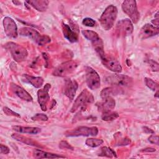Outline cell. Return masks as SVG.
Here are the masks:
<instances>
[{"instance_id":"7c38bea8","label":"cell","mask_w":159,"mask_h":159,"mask_svg":"<svg viewBox=\"0 0 159 159\" xmlns=\"http://www.w3.org/2000/svg\"><path fill=\"white\" fill-rule=\"evenodd\" d=\"M5 34L10 38L15 39L18 35L17 27L15 21L9 17H5L2 20Z\"/></svg>"},{"instance_id":"8fae6325","label":"cell","mask_w":159,"mask_h":159,"mask_svg":"<svg viewBox=\"0 0 159 159\" xmlns=\"http://www.w3.org/2000/svg\"><path fill=\"white\" fill-rule=\"evenodd\" d=\"M103 65L108 70L114 72L119 73L122 71V66L119 61L112 56H109L104 53L99 57Z\"/></svg>"},{"instance_id":"277c9868","label":"cell","mask_w":159,"mask_h":159,"mask_svg":"<svg viewBox=\"0 0 159 159\" xmlns=\"http://www.w3.org/2000/svg\"><path fill=\"white\" fill-rule=\"evenodd\" d=\"M4 47L10 52L11 56L17 62H21L25 60L28 55L27 50L16 43L9 42L5 44Z\"/></svg>"},{"instance_id":"44dd1931","label":"cell","mask_w":159,"mask_h":159,"mask_svg":"<svg viewBox=\"0 0 159 159\" xmlns=\"http://www.w3.org/2000/svg\"><path fill=\"white\" fill-rule=\"evenodd\" d=\"M32 156L35 158H66V157L52 153H48L47 152H44L43 150L39 149H34L33 150Z\"/></svg>"},{"instance_id":"e0dca14e","label":"cell","mask_w":159,"mask_h":159,"mask_svg":"<svg viewBox=\"0 0 159 159\" xmlns=\"http://www.w3.org/2000/svg\"><path fill=\"white\" fill-rule=\"evenodd\" d=\"M96 106L98 111L102 113L109 112L115 108L116 101L111 96H109L103 99L102 102L97 103Z\"/></svg>"},{"instance_id":"ffe728a7","label":"cell","mask_w":159,"mask_h":159,"mask_svg":"<svg viewBox=\"0 0 159 159\" xmlns=\"http://www.w3.org/2000/svg\"><path fill=\"white\" fill-rule=\"evenodd\" d=\"M22 80L24 81L30 83L36 88H40L43 83V79L42 77L32 76L27 74H24L22 76Z\"/></svg>"},{"instance_id":"2e32d148","label":"cell","mask_w":159,"mask_h":159,"mask_svg":"<svg viewBox=\"0 0 159 159\" xmlns=\"http://www.w3.org/2000/svg\"><path fill=\"white\" fill-rule=\"evenodd\" d=\"M159 29L152 24H146L140 29L139 37L141 39H146L158 34Z\"/></svg>"},{"instance_id":"8d00e7d4","label":"cell","mask_w":159,"mask_h":159,"mask_svg":"<svg viewBox=\"0 0 159 159\" xmlns=\"http://www.w3.org/2000/svg\"><path fill=\"white\" fill-rule=\"evenodd\" d=\"M155 151V149L153 148H146L141 150V152H153Z\"/></svg>"},{"instance_id":"52a82bcc","label":"cell","mask_w":159,"mask_h":159,"mask_svg":"<svg viewBox=\"0 0 159 159\" xmlns=\"http://www.w3.org/2000/svg\"><path fill=\"white\" fill-rule=\"evenodd\" d=\"M98 134V129L96 127L79 126L72 130H67L65 132L66 137H79V136H96Z\"/></svg>"},{"instance_id":"9a60e30c","label":"cell","mask_w":159,"mask_h":159,"mask_svg":"<svg viewBox=\"0 0 159 159\" xmlns=\"http://www.w3.org/2000/svg\"><path fill=\"white\" fill-rule=\"evenodd\" d=\"M78 84L75 80H71V79H66L65 81L64 84V94L70 100L74 99L75 95L77 91Z\"/></svg>"},{"instance_id":"6da1fadb","label":"cell","mask_w":159,"mask_h":159,"mask_svg":"<svg viewBox=\"0 0 159 159\" xmlns=\"http://www.w3.org/2000/svg\"><path fill=\"white\" fill-rule=\"evenodd\" d=\"M117 16V7L113 5H109L107 6L99 19L102 29L106 30L111 29L114 25Z\"/></svg>"},{"instance_id":"4dcf8cb0","label":"cell","mask_w":159,"mask_h":159,"mask_svg":"<svg viewBox=\"0 0 159 159\" xmlns=\"http://www.w3.org/2000/svg\"><path fill=\"white\" fill-rule=\"evenodd\" d=\"M32 119L35 121H47L48 120V117L44 114H36L32 117Z\"/></svg>"},{"instance_id":"74e56055","label":"cell","mask_w":159,"mask_h":159,"mask_svg":"<svg viewBox=\"0 0 159 159\" xmlns=\"http://www.w3.org/2000/svg\"><path fill=\"white\" fill-rule=\"evenodd\" d=\"M152 22L154 25H157V27H158V17H157L156 19H155L152 20Z\"/></svg>"},{"instance_id":"d6a6232c","label":"cell","mask_w":159,"mask_h":159,"mask_svg":"<svg viewBox=\"0 0 159 159\" xmlns=\"http://www.w3.org/2000/svg\"><path fill=\"white\" fill-rule=\"evenodd\" d=\"M59 147L61 149H63V150H73V147L70 145L65 140H61L60 143H59Z\"/></svg>"},{"instance_id":"d4e9b609","label":"cell","mask_w":159,"mask_h":159,"mask_svg":"<svg viewBox=\"0 0 159 159\" xmlns=\"http://www.w3.org/2000/svg\"><path fill=\"white\" fill-rule=\"evenodd\" d=\"M119 89L117 87H108L103 89L101 91L100 96L102 99H103L107 97L111 96L112 95L117 94L119 93Z\"/></svg>"},{"instance_id":"836d02e7","label":"cell","mask_w":159,"mask_h":159,"mask_svg":"<svg viewBox=\"0 0 159 159\" xmlns=\"http://www.w3.org/2000/svg\"><path fill=\"white\" fill-rule=\"evenodd\" d=\"M148 63L150 65L152 71H158L159 67H158V63L157 62H156L155 61H153L152 60H148Z\"/></svg>"},{"instance_id":"3957f363","label":"cell","mask_w":159,"mask_h":159,"mask_svg":"<svg viewBox=\"0 0 159 159\" xmlns=\"http://www.w3.org/2000/svg\"><path fill=\"white\" fill-rule=\"evenodd\" d=\"M94 101V97L91 93H90L86 89H83L80 94L77 97L76 100L75 101L70 112H75L80 108L84 111L87 106L91 104Z\"/></svg>"},{"instance_id":"7402d4cb","label":"cell","mask_w":159,"mask_h":159,"mask_svg":"<svg viewBox=\"0 0 159 159\" xmlns=\"http://www.w3.org/2000/svg\"><path fill=\"white\" fill-rule=\"evenodd\" d=\"M12 129L17 132L29 134H37L41 132V129L34 127H24L20 125L12 126Z\"/></svg>"},{"instance_id":"5b68a950","label":"cell","mask_w":159,"mask_h":159,"mask_svg":"<svg viewBox=\"0 0 159 159\" xmlns=\"http://www.w3.org/2000/svg\"><path fill=\"white\" fill-rule=\"evenodd\" d=\"M104 80L106 83L115 87H127L132 83V78L121 74H112L105 77Z\"/></svg>"},{"instance_id":"f546056e","label":"cell","mask_w":159,"mask_h":159,"mask_svg":"<svg viewBox=\"0 0 159 159\" xmlns=\"http://www.w3.org/2000/svg\"><path fill=\"white\" fill-rule=\"evenodd\" d=\"M2 111H3L4 113L6 115H7V116H14V117H19V118L20 117V114H19L18 113H17V112L13 111L12 110H11V109H9V107H6V106L3 107Z\"/></svg>"},{"instance_id":"ac0fdd59","label":"cell","mask_w":159,"mask_h":159,"mask_svg":"<svg viewBox=\"0 0 159 159\" xmlns=\"http://www.w3.org/2000/svg\"><path fill=\"white\" fill-rule=\"evenodd\" d=\"M10 88L13 93L21 99L27 101V102H32L33 99L32 97L30 95V94L26 91L24 88L18 86L15 83H11Z\"/></svg>"},{"instance_id":"4fadbf2b","label":"cell","mask_w":159,"mask_h":159,"mask_svg":"<svg viewBox=\"0 0 159 159\" xmlns=\"http://www.w3.org/2000/svg\"><path fill=\"white\" fill-rule=\"evenodd\" d=\"M50 88V84L47 83L43 88L40 89L37 91V101L43 111H45L47 110V104L50 99L48 92Z\"/></svg>"},{"instance_id":"83f0119b","label":"cell","mask_w":159,"mask_h":159,"mask_svg":"<svg viewBox=\"0 0 159 159\" xmlns=\"http://www.w3.org/2000/svg\"><path fill=\"white\" fill-rule=\"evenodd\" d=\"M103 140L102 139H94V138H88L86 139L85 143L87 146L90 147H97L102 144Z\"/></svg>"},{"instance_id":"1f68e13d","label":"cell","mask_w":159,"mask_h":159,"mask_svg":"<svg viewBox=\"0 0 159 159\" xmlns=\"http://www.w3.org/2000/svg\"><path fill=\"white\" fill-rule=\"evenodd\" d=\"M82 24L87 27H94L96 24V22L91 18L86 17L83 20Z\"/></svg>"},{"instance_id":"d590c367","label":"cell","mask_w":159,"mask_h":159,"mask_svg":"<svg viewBox=\"0 0 159 159\" xmlns=\"http://www.w3.org/2000/svg\"><path fill=\"white\" fill-rule=\"evenodd\" d=\"M10 152V150L9 148L6 146V145H4L2 144H1V147H0V152L1 154H8Z\"/></svg>"},{"instance_id":"d6986e66","label":"cell","mask_w":159,"mask_h":159,"mask_svg":"<svg viewBox=\"0 0 159 159\" xmlns=\"http://www.w3.org/2000/svg\"><path fill=\"white\" fill-rule=\"evenodd\" d=\"M61 27L64 37L69 42L74 43L76 42L78 40V36L77 34L73 31L68 25L65 24L64 22H62Z\"/></svg>"},{"instance_id":"ba28073f","label":"cell","mask_w":159,"mask_h":159,"mask_svg":"<svg viewBox=\"0 0 159 159\" xmlns=\"http://www.w3.org/2000/svg\"><path fill=\"white\" fill-rule=\"evenodd\" d=\"M122 11L130 18L132 23L136 24L140 19V14L138 11L136 1L134 0H126L122 4Z\"/></svg>"},{"instance_id":"603a6c76","label":"cell","mask_w":159,"mask_h":159,"mask_svg":"<svg viewBox=\"0 0 159 159\" xmlns=\"http://www.w3.org/2000/svg\"><path fill=\"white\" fill-rule=\"evenodd\" d=\"M48 1L46 0H34V1H27L25 3L29 4L37 11L40 12L45 11L48 8Z\"/></svg>"},{"instance_id":"ab89813d","label":"cell","mask_w":159,"mask_h":159,"mask_svg":"<svg viewBox=\"0 0 159 159\" xmlns=\"http://www.w3.org/2000/svg\"><path fill=\"white\" fill-rule=\"evenodd\" d=\"M12 2L14 3V4H20V2H18V1H12Z\"/></svg>"},{"instance_id":"7a4b0ae2","label":"cell","mask_w":159,"mask_h":159,"mask_svg":"<svg viewBox=\"0 0 159 159\" xmlns=\"http://www.w3.org/2000/svg\"><path fill=\"white\" fill-rule=\"evenodd\" d=\"M19 33L20 35L30 38L40 46L44 45L50 42V38L48 35H41L38 31L31 27H22L20 29Z\"/></svg>"},{"instance_id":"484cf974","label":"cell","mask_w":159,"mask_h":159,"mask_svg":"<svg viewBox=\"0 0 159 159\" xmlns=\"http://www.w3.org/2000/svg\"><path fill=\"white\" fill-rule=\"evenodd\" d=\"M99 155L101 157H106L111 158L113 157H117L116 152L111 148L107 147H104L101 148V153Z\"/></svg>"},{"instance_id":"30bf717a","label":"cell","mask_w":159,"mask_h":159,"mask_svg":"<svg viewBox=\"0 0 159 159\" xmlns=\"http://www.w3.org/2000/svg\"><path fill=\"white\" fill-rule=\"evenodd\" d=\"M86 81L88 88L95 90L100 87L101 80L98 73L91 67L86 68Z\"/></svg>"},{"instance_id":"f35d334b","label":"cell","mask_w":159,"mask_h":159,"mask_svg":"<svg viewBox=\"0 0 159 159\" xmlns=\"http://www.w3.org/2000/svg\"><path fill=\"white\" fill-rule=\"evenodd\" d=\"M143 130H147V132H146V133H153V131L152 130H151L150 129H148L147 127H143Z\"/></svg>"},{"instance_id":"cb8c5ba5","label":"cell","mask_w":159,"mask_h":159,"mask_svg":"<svg viewBox=\"0 0 159 159\" xmlns=\"http://www.w3.org/2000/svg\"><path fill=\"white\" fill-rule=\"evenodd\" d=\"M11 137H12V138H13L16 140L22 142V143H24L25 144L32 145V146H35V147H41V146L40 145H39L36 142L34 141L32 139H29V138H27L25 136H23L20 134H12Z\"/></svg>"},{"instance_id":"9c48e42d","label":"cell","mask_w":159,"mask_h":159,"mask_svg":"<svg viewBox=\"0 0 159 159\" xmlns=\"http://www.w3.org/2000/svg\"><path fill=\"white\" fill-rule=\"evenodd\" d=\"M78 63L75 61H68L57 66L53 71L52 74L56 76L63 77L73 72L78 67Z\"/></svg>"},{"instance_id":"8992f818","label":"cell","mask_w":159,"mask_h":159,"mask_svg":"<svg viewBox=\"0 0 159 159\" xmlns=\"http://www.w3.org/2000/svg\"><path fill=\"white\" fill-rule=\"evenodd\" d=\"M81 33L86 39L91 42L95 51L99 56L104 53L102 40L96 32L90 30H83Z\"/></svg>"},{"instance_id":"f1b7e54d","label":"cell","mask_w":159,"mask_h":159,"mask_svg":"<svg viewBox=\"0 0 159 159\" xmlns=\"http://www.w3.org/2000/svg\"><path fill=\"white\" fill-rule=\"evenodd\" d=\"M145 83L146 86L152 91H156L158 89V84L149 78H145Z\"/></svg>"},{"instance_id":"e575fe53","label":"cell","mask_w":159,"mask_h":159,"mask_svg":"<svg viewBox=\"0 0 159 159\" xmlns=\"http://www.w3.org/2000/svg\"><path fill=\"white\" fill-rule=\"evenodd\" d=\"M148 141L152 143L158 145V136L152 134L148 137Z\"/></svg>"},{"instance_id":"4316f807","label":"cell","mask_w":159,"mask_h":159,"mask_svg":"<svg viewBox=\"0 0 159 159\" xmlns=\"http://www.w3.org/2000/svg\"><path fill=\"white\" fill-rule=\"evenodd\" d=\"M119 116L118 113L116 112L109 111V112L102 113L101 118L103 120H105V121H111L116 119L117 118L119 117Z\"/></svg>"},{"instance_id":"5bb4252c","label":"cell","mask_w":159,"mask_h":159,"mask_svg":"<svg viewBox=\"0 0 159 159\" xmlns=\"http://www.w3.org/2000/svg\"><path fill=\"white\" fill-rule=\"evenodd\" d=\"M116 30L119 34L125 37L132 34L134 30L133 24L130 20L128 19H122L119 20L116 25Z\"/></svg>"}]
</instances>
